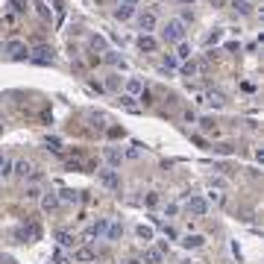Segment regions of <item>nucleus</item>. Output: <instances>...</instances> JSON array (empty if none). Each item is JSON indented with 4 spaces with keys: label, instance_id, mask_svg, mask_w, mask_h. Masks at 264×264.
Returning a JSON list of instances; mask_svg holds the SVG:
<instances>
[{
    "label": "nucleus",
    "instance_id": "nucleus-21",
    "mask_svg": "<svg viewBox=\"0 0 264 264\" xmlns=\"http://www.w3.org/2000/svg\"><path fill=\"white\" fill-rule=\"evenodd\" d=\"M106 235H109V241H121L124 238V223H109Z\"/></svg>",
    "mask_w": 264,
    "mask_h": 264
},
{
    "label": "nucleus",
    "instance_id": "nucleus-43",
    "mask_svg": "<svg viewBox=\"0 0 264 264\" xmlns=\"http://www.w3.org/2000/svg\"><path fill=\"white\" fill-rule=\"evenodd\" d=\"M118 3H130V6H138L141 0H118Z\"/></svg>",
    "mask_w": 264,
    "mask_h": 264
},
{
    "label": "nucleus",
    "instance_id": "nucleus-25",
    "mask_svg": "<svg viewBox=\"0 0 264 264\" xmlns=\"http://www.w3.org/2000/svg\"><path fill=\"white\" fill-rule=\"evenodd\" d=\"M173 56H176V59H179V62H188V59H191V47H188V44H185V41H179V50H176V53H173Z\"/></svg>",
    "mask_w": 264,
    "mask_h": 264
},
{
    "label": "nucleus",
    "instance_id": "nucleus-3",
    "mask_svg": "<svg viewBox=\"0 0 264 264\" xmlns=\"http://www.w3.org/2000/svg\"><path fill=\"white\" fill-rule=\"evenodd\" d=\"M53 47H47V44H38L35 50H30V62L33 65H41V67H47V65H53Z\"/></svg>",
    "mask_w": 264,
    "mask_h": 264
},
{
    "label": "nucleus",
    "instance_id": "nucleus-38",
    "mask_svg": "<svg viewBox=\"0 0 264 264\" xmlns=\"http://www.w3.org/2000/svg\"><path fill=\"white\" fill-rule=\"evenodd\" d=\"M103 88H112V91H118V76H109V79H106V85H103Z\"/></svg>",
    "mask_w": 264,
    "mask_h": 264
},
{
    "label": "nucleus",
    "instance_id": "nucleus-32",
    "mask_svg": "<svg viewBox=\"0 0 264 264\" xmlns=\"http://www.w3.org/2000/svg\"><path fill=\"white\" fill-rule=\"evenodd\" d=\"M53 259H56V264H73V259H67V256H65V250H56V256H53Z\"/></svg>",
    "mask_w": 264,
    "mask_h": 264
},
{
    "label": "nucleus",
    "instance_id": "nucleus-31",
    "mask_svg": "<svg viewBox=\"0 0 264 264\" xmlns=\"http://www.w3.org/2000/svg\"><path fill=\"white\" fill-rule=\"evenodd\" d=\"M41 194H44V191H41L38 185H30V188H27V199H41Z\"/></svg>",
    "mask_w": 264,
    "mask_h": 264
},
{
    "label": "nucleus",
    "instance_id": "nucleus-42",
    "mask_svg": "<svg viewBox=\"0 0 264 264\" xmlns=\"http://www.w3.org/2000/svg\"><path fill=\"white\" fill-rule=\"evenodd\" d=\"M165 235L170 238V241H176V229H170V226H165Z\"/></svg>",
    "mask_w": 264,
    "mask_h": 264
},
{
    "label": "nucleus",
    "instance_id": "nucleus-46",
    "mask_svg": "<svg viewBox=\"0 0 264 264\" xmlns=\"http://www.w3.org/2000/svg\"><path fill=\"white\" fill-rule=\"evenodd\" d=\"M0 165H3V153H0Z\"/></svg>",
    "mask_w": 264,
    "mask_h": 264
},
{
    "label": "nucleus",
    "instance_id": "nucleus-4",
    "mask_svg": "<svg viewBox=\"0 0 264 264\" xmlns=\"http://www.w3.org/2000/svg\"><path fill=\"white\" fill-rule=\"evenodd\" d=\"M97 179H100L103 188H109V191H121V173H118V170L106 167V170H100L97 173Z\"/></svg>",
    "mask_w": 264,
    "mask_h": 264
},
{
    "label": "nucleus",
    "instance_id": "nucleus-30",
    "mask_svg": "<svg viewBox=\"0 0 264 264\" xmlns=\"http://www.w3.org/2000/svg\"><path fill=\"white\" fill-rule=\"evenodd\" d=\"M138 106H153V94H150L147 88H144V91L138 94Z\"/></svg>",
    "mask_w": 264,
    "mask_h": 264
},
{
    "label": "nucleus",
    "instance_id": "nucleus-29",
    "mask_svg": "<svg viewBox=\"0 0 264 264\" xmlns=\"http://www.w3.org/2000/svg\"><path fill=\"white\" fill-rule=\"evenodd\" d=\"M205 202H208V205H220V202H223V194H220V191H208Z\"/></svg>",
    "mask_w": 264,
    "mask_h": 264
},
{
    "label": "nucleus",
    "instance_id": "nucleus-39",
    "mask_svg": "<svg viewBox=\"0 0 264 264\" xmlns=\"http://www.w3.org/2000/svg\"><path fill=\"white\" fill-rule=\"evenodd\" d=\"M199 127L208 132V130H214V121H211V118H202V121H199Z\"/></svg>",
    "mask_w": 264,
    "mask_h": 264
},
{
    "label": "nucleus",
    "instance_id": "nucleus-9",
    "mask_svg": "<svg viewBox=\"0 0 264 264\" xmlns=\"http://www.w3.org/2000/svg\"><path fill=\"white\" fill-rule=\"evenodd\" d=\"M162 262H165V256H162L156 247H147L144 256H141V264H162Z\"/></svg>",
    "mask_w": 264,
    "mask_h": 264
},
{
    "label": "nucleus",
    "instance_id": "nucleus-2",
    "mask_svg": "<svg viewBox=\"0 0 264 264\" xmlns=\"http://www.w3.org/2000/svg\"><path fill=\"white\" fill-rule=\"evenodd\" d=\"M156 27H159V15H156V9H144V12H138V30L147 35L156 33Z\"/></svg>",
    "mask_w": 264,
    "mask_h": 264
},
{
    "label": "nucleus",
    "instance_id": "nucleus-5",
    "mask_svg": "<svg viewBox=\"0 0 264 264\" xmlns=\"http://www.w3.org/2000/svg\"><path fill=\"white\" fill-rule=\"evenodd\" d=\"M185 208H188L191 217H205V214H208V202H205V197H191L188 202H185Z\"/></svg>",
    "mask_w": 264,
    "mask_h": 264
},
{
    "label": "nucleus",
    "instance_id": "nucleus-6",
    "mask_svg": "<svg viewBox=\"0 0 264 264\" xmlns=\"http://www.w3.org/2000/svg\"><path fill=\"white\" fill-rule=\"evenodd\" d=\"M103 159H106V165L112 167V170H118V167L124 165V150H118V147H106V150H103Z\"/></svg>",
    "mask_w": 264,
    "mask_h": 264
},
{
    "label": "nucleus",
    "instance_id": "nucleus-15",
    "mask_svg": "<svg viewBox=\"0 0 264 264\" xmlns=\"http://www.w3.org/2000/svg\"><path fill=\"white\" fill-rule=\"evenodd\" d=\"M202 103H208L211 109H223V106H226V97H223L220 91H208V94H205V100H202Z\"/></svg>",
    "mask_w": 264,
    "mask_h": 264
},
{
    "label": "nucleus",
    "instance_id": "nucleus-19",
    "mask_svg": "<svg viewBox=\"0 0 264 264\" xmlns=\"http://www.w3.org/2000/svg\"><path fill=\"white\" fill-rule=\"evenodd\" d=\"M135 235H138V241H144V244H147V241H153V226L138 223V226H135Z\"/></svg>",
    "mask_w": 264,
    "mask_h": 264
},
{
    "label": "nucleus",
    "instance_id": "nucleus-17",
    "mask_svg": "<svg viewBox=\"0 0 264 264\" xmlns=\"http://www.w3.org/2000/svg\"><path fill=\"white\" fill-rule=\"evenodd\" d=\"M59 205H62V202H59L56 194H41V208H44V211H56Z\"/></svg>",
    "mask_w": 264,
    "mask_h": 264
},
{
    "label": "nucleus",
    "instance_id": "nucleus-45",
    "mask_svg": "<svg viewBox=\"0 0 264 264\" xmlns=\"http://www.w3.org/2000/svg\"><path fill=\"white\" fill-rule=\"evenodd\" d=\"M127 264H141V262H138V259H130V262H127Z\"/></svg>",
    "mask_w": 264,
    "mask_h": 264
},
{
    "label": "nucleus",
    "instance_id": "nucleus-12",
    "mask_svg": "<svg viewBox=\"0 0 264 264\" xmlns=\"http://www.w3.org/2000/svg\"><path fill=\"white\" fill-rule=\"evenodd\" d=\"M12 173L27 179V176L33 173V162H27V159H21V162H12Z\"/></svg>",
    "mask_w": 264,
    "mask_h": 264
},
{
    "label": "nucleus",
    "instance_id": "nucleus-41",
    "mask_svg": "<svg viewBox=\"0 0 264 264\" xmlns=\"http://www.w3.org/2000/svg\"><path fill=\"white\" fill-rule=\"evenodd\" d=\"M0 264H15V259H12V256H3V253H0Z\"/></svg>",
    "mask_w": 264,
    "mask_h": 264
},
{
    "label": "nucleus",
    "instance_id": "nucleus-27",
    "mask_svg": "<svg viewBox=\"0 0 264 264\" xmlns=\"http://www.w3.org/2000/svg\"><path fill=\"white\" fill-rule=\"evenodd\" d=\"M162 65H165V70H170V67H179L182 62L173 56V53H165V59H162Z\"/></svg>",
    "mask_w": 264,
    "mask_h": 264
},
{
    "label": "nucleus",
    "instance_id": "nucleus-20",
    "mask_svg": "<svg viewBox=\"0 0 264 264\" xmlns=\"http://www.w3.org/2000/svg\"><path fill=\"white\" fill-rule=\"evenodd\" d=\"M197 70H199V65L194 62V59H188V62L179 65V73H182V76H197Z\"/></svg>",
    "mask_w": 264,
    "mask_h": 264
},
{
    "label": "nucleus",
    "instance_id": "nucleus-13",
    "mask_svg": "<svg viewBox=\"0 0 264 264\" xmlns=\"http://www.w3.org/2000/svg\"><path fill=\"white\" fill-rule=\"evenodd\" d=\"M132 15H135V6H130V3H118V9H115V21H130Z\"/></svg>",
    "mask_w": 264,
    "mask_h": 264
},
{
    "label": "nucleus",
    "instance_id": "nucleus-33",
    "mask_svg": "<svg viewBox=\"0 0 264 264\" xmlns=\"http://www.w3.org/2000/svg\"><path fill=\"white\" fill-rule=\"evenodd\" d=\"M0 176H12V162H9V159H3V165H0Z\"/></svg>",
    "mask_w": 264,
    "mask_h": 264
},
{
    "label": "nucleus",
    "instance_id": "nucleus-22",
    "mask_svg": "<svg viewBox=\"0 0 264 264\" xmlns=\"http://www.w3.org/2000/svg\"><path fill=\"white\" fill-rule=\"evenodd\" d=\"M56 241H59V250H70L73 247V235L70 232H56Z\"/></svg>",
    "mask_w": 264,
    "mask_h": 264
},
{
    "label": "nucleus",
    "instance_id": "nucleus-28",
    "mask_svg": "<svg viewBox=\"0 0 264 264\" xmlns=\"http://www.w3.org/2000/svg\"><path fill=\"white\" fill-rule=\"evenodd\" d=\"M138 156H141V144H130L124 150V159H138Z\"/></svg>",
    "mask_w": 264,
    "mask_h": 264
},
{
    "label": "nucleus",
    "instance_id": "nucleus-8",
    "mask_svg": "<svg viewBox=\"0 0 264 264\" xmlns=\"http://www.w3.org/2000/svg\"><path fill=\"white\" fill-rule=\"evenodd\" d=\"M138 50H141V53H156V50H159V38L141 33L138 35Z\"/></svg>",
    "mask_w": 264,
    "mask_h": 264
},
{
    "label": "nucleus",
    "instance_id": "nucleus-14",
    "mask_svg": "<svg viewBox=\"0 0 264 264\" xmlns=\"http://www.w3.org/2000/svg\"><path fill=\"white\" fill-rule=\"evenodd\" d=\"M179 244H182L185 250H199V247L205 244V238H202V235H185V238H182Z\"/></svg>",
    "mask_w": 264,
    "mask_h": 264
},
{
    "label": "nucleus",
    "instance_id": "nucleus-37",
    "mask_svg": "<svg viewBox=\"0 0 264 264\" xmlns=\"http://www.w3.org/2000/svg\"><path fill=\"white\" fill-rule=\"evenodd\" d=\"M88 121H91V127H94V130H103V118H100V115H91Z\"/></svg>",
    "mask_w": 264,
    "mask_h": 264
},
{
    "label": "nucleus",
    "instance_id": "nucleus-47",
    "mask_svg": "<svg viewBox=\"0 0 264 264\" xmlns=\"http://www.w3.org/2000/svg\"><path fill=\"white\" fill-rule=\"evenodd\" d=\"M0 132H3V127H0Z\"/></svg>",
    "mask_w": 264,
    "mask_h": 264
},
{
    "label": "nucleus",
    "instance_id": "nucleus-11",
    "mask_svg": "<svg viewBox=\"0 0 264 264\" xmlns=\"http://www.w3.org/2000/svg\"><path fill=\"white\" fill-rule=\"evenodd\" d=\"M94 259H97V253L91 247H76L73 250V262H94Z\"/></svg>",
    "mask_w": 264,
    "mask_h": 264
},
{
    "label": "nucleus",
    "instance_id": "nucleus-36",
    "mask_svg": "<svg viewBox=\"0 0 264 264\" xmlns=\"http://www.w3.org/2000/svg\"><path fill=\"white\" fill-rule=\"evenodd\" d=\"M220 38H223V30H214V33L208 35V38H205V41H208V44H217V41H220Z\"/></svg>",
    "mask_w": 264,
    "mask_h": 264
},
{
    "label": "nucleus",
    "instance_id": "nucleus-1",
    "mask_svg": "<svg viewBox=\"0 0 264 264\" xmlns=\"http://www.w3.org/2000/svg\"><path fill=\"white\" fill-rule=\"evenodd\" d=\"M185 33H188V24H182L179 18H170L162 30V38L167 44H179V41H185Z\"/></svg>",
    "mask_w": 264,
    "mask_h": 264
},
{
    "label": "nucleus",
    "instance_id": "nucleus-34",
    "mask_svg": "<svg viewBox=\"0 0 264 264\" xmlns=\"http://www.w3.org/2000/svg\"><path fill=\"white\" fill-rule=\"evenodd\" d=\"M91 47H94V50H106V38L94 35V38H91Z\"/></svg>",
    "mask_w": 264,
    "mask_h": 264
},
{
    "label": "nucleus",
    "instance_id": "nucleus-26",
    "mask_svg": "<svg viewBox=\"0 0 264 264\" xmlns=\"http://www.w3.org/2000/svg\"><path fill=\"white\" fill-rule=\"evenodd\" d=\"M232 6H235L241 15H253V3H250V0H232Z\"/></svg>",
    "mask_w": 264,
    "mask_h": 264
},
{
    "label": "nucleus",
    "instance_id": "nucleus-18",
    "mask_svg": "<svg viewBox=\"0 0 264 264\" xmlns=\"http://www.w3.org/2000/svg\"><path fill=\"white\" fill-rule=\"evenodd\" d=\"M141 91H144V82H141L138 76H130V79H127V94L135 97V94H141Z\"/></svg>",
    "mask_w": 264,
    "mask_h": 264
},
{
    "label": "nucleus",
    "instance_id": "nucleus-10",
    "mask_svg": "<svg viewBox=\"0 0 264 264\" xmlns=\"http://www.w3.org/2000/svg\"><path fill=\"white\" fill-rule=\"evenodd\" d=\"M106 229H109V220H106V217H100V220L91 223V229L85 232V238H100V235H106Z\"/></svg>",
    "mask_w": 264,
    "mask_h": 264
},
{
    "label": "nucleus",
    "instance_id": "nucleus-35",
    "mask_svg": "<svg viewBox=\"0 0 264 264\" xmlns=\"http://www.w3.org/2000/svg\"><path fill=\"white\" fill-rule=\"evenodd\" d=\"M47 147H50V150H62V138H56V135L47 138Z\"/></svg>",
    "mask_w": 264,
    "mask_h": 264
},
{
    "label": "nucleus",
    "instance_id": "nucleus-16",
    "mask_svg": "<svg viewBox=\"0 0 264 264\" xmlns=\"http://www.w3.org/2000/svg\"><path fill=\"white\" fill-rule=\"evenodd\" d=\"M118 106H124L127 112H138V97H130V94H118Z\"/></svg>",
    "mask_w": 264,
    "mask_h": 264
},
{
    "label": "nucleus",
    "instance_id": "nucleus-24",
    "mask_svg": "<svg viewBox=\"0 0 264 264\" xmlns=\"http://www.w3.org/2000/svg\"><path fill=\"white\" fill-rule=\"evenodd\" d=\"M56 197H59V202H76V199H79V191H73V188H65V191H59Z\"/></svg>",
    "mask_w": 264,
    "mask_h": 264
},
{
    "label": "nucleus",
    "instance_id": "nucleus-23",
    "mask_svg": "<svg viewBox=\"0 0 264 264\" xmlns=\"http://www.w3.org/2000/svg\"><path fill=\"white\" fill-rule=\"evenodd\" d=\"M106 62H109V65H115V67H127V59H124V56H118L115 50H106Z\"/></svg>",
    "mask_w": 264,
    "mask_h": 264
},
{
    "label": "nucleus",
    "instance_id": "nucleus-40",
    "mask_svg": "<svg viewBox=\"0 0 264 264\" xmlns=\"http://www.w3.org/2000/svg\"><path fill=\"white\" fill-rule=\"evenodd\" d=\"M179 21H182V24H188V21H194V12H191V9H185V12H182V18H179Z\"/></svg>",
    "mask_w": 264,
    "mask_h": 264
},
{
    "label": "nucleus",
    "instance_id": "nucleus-7",
    "mask_svg": "<svg viewBox=\"0 0 264 264\" xmlns=\"http://www.w3.org/2000/svg\"><path fill=\"white\" fill-rule=\"evenodd\" d=\"M6 50H9V56H12L15 62L30 59V50H27V44H24V41H9V44H6Z\"/></svg>",
    "mask_w": 264,
    "mask_h": 264
},
{
    "label": "nucleus",
    "instance_id": "nucleus-44",
    "mask_svg": "<svg viewBox=\"0 0 264 264\" xmlns=\"http://www.w3.org/2000/svg\"><path fill=\"white\" fill-rule=\"evenodd\" d=\"M179 3H182V6H194V0H179Z\"/></svg>",
    "mask_w": 264,
    "mask_h": 264
}]
</instances>
